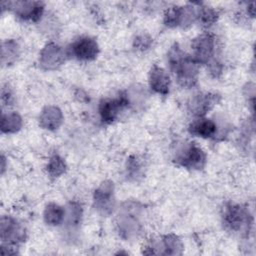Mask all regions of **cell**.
<instances>
[{
    "label": "cell",
    "instance_id": "6da1fadb",
    "mask_svg": "<svg viewBox=\"0 0 256 256\" xmlns=\"http://www.w3.org/2000/svg\"><path fill=\"white\" fill-rule=\"evenodd\" d=\"M195 57L199 62H206L210 59L214 51V39L208 34H204L195 39L193 43Z\"/></svg>",
    "mask_w": 256,
    "mask_h": 256
},
{
    "label": "cell",
    "instance_id": "7a4b0ae2",
    "mask_svg": "<svg viewBox=\"0 0 256 256\" xmlns=\"http://www.w3.org/2000/svg\"><path fill=\"white\" fill-rule=\"evenodd\" d=\"M98 51L97 44L90 38H82L72 46V53L78 59L89 60L96 56Z\"/></svg>",
    "mask_w": 256,
    "mask_h": 256
},
{
    "label": "cell",
    "instance_id": "3957f363",
    "mask_svg": "<svg viewBox=\"0 0 256 256\" xmlns=\"http://www.w3.org/2000/svg\"><path fill=\"white\" fill-rule=\"evenodd\" d=\"M179 161L183 166L191 168H200L202 167L205 161V156L203 151L192 143L190 146L186 148L184 153L180 156Z\"/></svg>",
    "mask_w": 256,
    "mask_h": 256
},
{
    "label": "cell",
    "instance_id": "277c9868",
    "mask_svg": "<svg viewBox=\"0 0 256 256\" xmlns=\"http://www.w3.org/2000/svg\"><path fill=\"white\" fill-rule=\"evenodd\" d=\"M189 131L193 135H197V136L203 137V138H208V137H212L216 134L217 125L211 119L200 118L191 123V125L189 127Z\"/></svg>",
    "mask_w": 256,
    "mask_h": 256
},
{
    "label": "cell",
    "instance_id": "5b68a950",
    "mask_svg": "<svg viewBox=\"0 0 256 256\" xmlns=\"http://www.w3.org/2000/svg\"><path fill=\"white\" fill-rule=\"evenodd\" d=\"M150 85L156 92L166 94L169 92V76L164 70L155 66L150 73Z\"/></svg>",
    "mask_w": 256,
    "mask_h": 256
},
{
    "label": "cell",
    "instance_id": "8992f818",
    "mask_svg": "<svg viewBox=\"0 0 256 256\" xmlns=\"http://www.w3.org/2000/svg\"><path fill=\"white\" fill-rule=\"evenodd\" d=\"M123 105H125L123 98H119L118 100H103L100 104V115L102 120L105 122L114 121Z\"/></svg>",
    "mask_w": 256,
    "mask_h": 256
},
{
    "label": "cell",
    "instance_id": "52a82bcc",
    "mask_svg": "<svg viewBox=\"0 0 256 256\" xmlns=\"http://www.w3.org/2000/svg\"><path fill=\"white\" fill-rule=\"evenodd\" d=\"M16 5L17 14L25 19L37 20L43 11V5L39 2H19Z\"/></svg>",
    "mask_w": 256,
    "mask_h": 256
},
{
    "label": "cell",
    "instance_id": "ba28073f",
    "mask_svg": "<svg viewBox=\"0 0 256 256\" xmlns=\"http://www.w3.org/2000/svg\"><path fill=\"white\" fill-rule=\"evenodd\" d=\"M1 233H2V239L5 240L8 239L12 242L17 241L21 237V232L19 227L16 225V223L11 220V219H2V224H1Z\"/></svg>",
    "mask_w": 256,
    "mask_h": 256
},
{
    "label": "cell",
    "instance_id": "9c48e42d",
    "mask_svg": "<svg viewBox=\"0 0 256 256\" xmlns=\"http://www.w3.org/2000/svg\"><path fill=\"white\" fill-rule=\"evenodd\" d=\"M214 103V97L210 95H199L192 102V110L197 115L205 114Z\"/></svg>",
    "mask_w": 256,
    "mask_h": 256
},
{
    "label": "cell",
    "instance_id": "30bf717a",
    "mask_svg": "<svg viewBox=\"0 0 256 256\" xmlns=\"http://www.w3.org/2000/svg\"><path fill=\"white\" fill-rule=\"evenodd\" d=\"M21 125V119L16 114H7L2 116L1 128L3 132H13L19 129Z\"/></svg>",
    "mask_w": 256,
    "mask_h": 256
},
{
    "label": "cell",
    "instance_id": "8fae6325",
    "mask_svg": "<svg viewBox=\"0 0 256 256\" xmlns=\"http://www.w3.org/2000/svg\"><path fill=\"white\" fill-rule=\"evenodd\" d=\"M183 19V9L178 6L170 7L166 13L164 21L167 26H175L181 23Z\"/></svg>",
    "mask_w": 256,
    "mask_h": 256
},
{
    "label": "cell",
    "instance_id": "7c38bea8",
    "mask_svg": "<svg viewBox=\"0 0 256 256\" xmlns=\"http://www.w3.org/2000/svg\"><path fill=\"white\" fill-rule=\"evenodd\" d=\"M62 216H63V212L59 206L52 204L46 208L45 219L48 223H51L53 225L58 224L61 221Z\"/></svg>",
    "mask_w": 256,
    "mask_h": 256
},
{
    "label": "cell",
    "instance_id": "4fadbf2b",
    "mask_svg": "<svg viewBox=\"0 0 256 256\" xmlns=\"http://www.w3.org/2000/svg\"><path fill=\"white\" fill-rule=\"evenodd\" d=\"M217 19V13L215 10L211 8H204L199 12V20L205 26L212 25Z\"/></svg>",
    "mask_w": 256,
    "mask_h": 256
},
{
    "label": "cell",
    "instance_id": "5bb4252c",
    "mask_svg": "<svg viewBox=\"0 0 256 256\" xmlns=\"http://www.w3.org/2000/svg\"><path fill=\"white\" fill-rule=\"evenodd\" d=\"M63 168H64V163L61 158H59L58 156H54L51 158L49 165H48V169L51 174L59 175L60 173L63 172V170H64Z\"/></svg>",
    "mask_w": 256,
    "mask_h": 256
}]
</instances>
